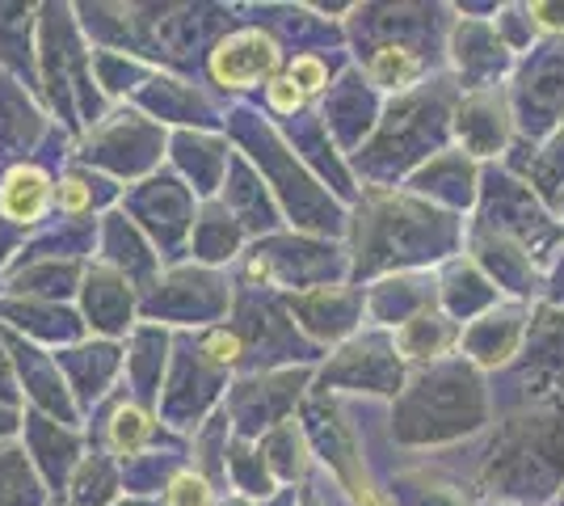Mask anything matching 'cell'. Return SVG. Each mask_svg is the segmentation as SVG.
Here are the masks:
<instances>
[{"label":"cell","instance_id":"obj_1","mask_svg":"<svg viewBox=\"0 0 564 506\" xmlns=\"http://www.w3.org/2000/svg\"><path fill=\"white\" fill-rule=\"evenodd\" d=\"M455 228L447 216L430 212V203L383 194L367 207V219L358 216V258L354 274H376L392 266H413L438 258V249L451 245Z\"/></svg>","mask_w":564,"mask_h":506},{"label":"cell","instance_id":"obj_2","mask_svg":"<svg viewBox=\"0 0 564 506\" xmlns=\"http://www.w3.org/2000/svg\"><path fill=\"white\" fill-rule=\"evenodd\" d=\"M480 392L464 367H425L417 372L397 401V439L400 443H443L476 427Z\"/></svg>","mask_w":564,"mask_h":506},{"label":"cell","instance_id":"obj_3","mask_svg":"<svg viewBox=\"0 0 564 506\" xmlns=\"http://www.w3.org/2000/svg\"><path fill=\"white\" fill-rule=\"evenodd\" d=\"M249 279L274 283V288H329V279L346 274L341 249L312 237H265L245 262Z\"/></svg>","mask_w":564,"mask_h":506},{"label":"cell","instance_id":"obj_4","mask_svg":"<svg viewBox=\"0 0 564 506\" xmlns=\"http://www.w3.org/2000/svg\"><path fill=\"white\" fill-rule=\"evenodd\" d=\"M156 291H148L140 304V313L148 321H177V325H215L228 313V288L224 279L207 270V266H177L165 279L152 283Z\"/></svg>","mask_w":564,"mask_h":506},{"label":"cell","instance_id":"obj_5","mask_svg":"<svg viewBox=\"0 0 564 506\" xmlns=\"http://www.w3.org/2000/svg\"><path fill=\"white\" fill-rule=\"evenodd\" d=\"M325 388H354V392H379L400 397L404 392V363H400L397 337L362 334L346 342L333 363H325Z\"/></svg>","mask_w":564,"mask_h":506},{"label":"cell","instance_id":"obj_6","mask_svg":"<svg viewBox=\"0 0 564 506\" xmlns=\"http://www.w3.org/2000/svg\"><path fill=\"white\" fill-rule=\"evenodd\" d=\"M189 191H194V186L169 177V173H156V177H148L143 186H135L122 203H127V212H131V224H135L140 233H152L156 245H161L165 254H173V249L194 233V219H198V207H194V194Z\"/></svg>","mask_w":564,"mask_h":506},{"label":"cell","instance_id":"obj_7","mask_svg":"<svg viewBox=\"0 0 564 506\" xmlns=\"http://www.w3.org/2000/svg\"><path fill=\"white\" fill-rule=\"evenodd\" d=\"M85 148H89L85 152L89 161H97V165L118 173V177H131V173H148L161 161L165 131L143 122L140 115H115L110 122H97Z\"/></svg>","mask_w":564,"mask_h":506},{"label":"cell","instance_id":"obj_8","mask_svg":"<svg viewBox=\"0 0 564 506\" xmlns=\"http://www.w3.org/2000/svg\"><path fill=\"white\" fill-rule=\"evenodd\" d=\"M307 372H270V376H249L232 388L228 410L236 422V439H253V434H270L274 427L286 422L291 401L300 397Z\"/></svg>","mask_w":564,"mask_h":506},{"label":"cell","instance_id":"obj_9","mask_svg":"<svg viewBox=\"0 0 564 506\" xmlns=\"http://www.w3.org/2000/svg\"><path fill=\"white\" fill-rule=\"evenodd\" d=\"M0 346L9 351V363L18 367L22 385L30 388L34 410L47 413V418H55V422H64V427H76V422H80V406H76V397H72L68 380L59 376V363H55V355L39 351L34 342L9 334V330H0Z\"/></svg>","mask_w":564,"mask_h":506},{"label":"cell","instance_id":"obj_10","mask_svg":"<svg viewBox=\"0 0 564 506\" xmlns=\"http://www.w3.org/2000/svg\"><path fill=\"white\" fill-rule=\"evenodd\" d=\"M177 372H173V380H169L165 397H161V413H165L173 427H198V418L207 413L215 397H219V385H224V367H215L207 355H203V346H198V337L194 342H182L177 346Z\"/></svg>","mask_w":564,"mask_h":506},{"label":"cell","instance_id":"obj_11","mask_svg":"<svg viewBox=\"0 0 564 506\" xmlns=\"http://www.w3.org/2000/svg\"><path fill=\"white\" fill-rule=\"evenodd\" d=\"M232 330L245 342V363H249V355H265V359H316V351L300 337L291 313H282L274 300L240 295Z\"/></svg>","mask_w":564,"mask_h":506},{"label":"cell","instance_id":"obj_12","mask_svg":"<svg viewBox=\"0 0 564 506\" xmlns=\"http://www.w3.org/2000/svg\"><path fill=\"white\" fill-rule=\"evenodd\" d=\"M274 68H279V47H274V39L261 34V30H232V34L219 39L212 51L215 85H224V89H232V94L270 85Z\"/></svg>","mask_w":564,"mask_h":506},{"label":"cell","instance_id":"obj_13","mask_svg":"<svg viewBox=\"0 0 564 506\" xmlns=\"http://www.w3.org/2000/svg\"><path fill=\"white\" fill-rule=\"evenodd\" d=\"M286 313L300 316V330L312 334L316 342H337V337L354 334L358 316L367 309L362 291L354 288H312V291H295L282 300Z\"/></svg>","mask_w":564,"mask_h":506},{"label":"cell","instance_id":"obj_14","mask_svg":"<svg viewBox=\"0 0 564 506\" xmlns=\"http://www.w3.org/2000/svg\"><path fill=\"white\" fill-rule=\"evenodd\" d=\"M80 300H85V325L106 337V342L135 325V291L110 266H89L85 270Z\"/></svg>","mask_w":564,"mask_h":506},{"label":"cell","instance_id":"obj_15","mask_svg":"<svg viewBox=\"0 0 564 506\" xmlns=\"http://www.w3.org/2000/svg\"><path fill=\"white\" fill-rule=\"evenodd\" d=\"M22 427H25V456L34 460V469L43 473V482H47L51 489H68L76 464L85 460L80 456L76 431L39 410H25Z\"/></svg>","mask_w":564,"mask_h":506},{"label":"cell","instance_id":"obj_16","mask_svg":"<svg viewBox=\"0 0 564 506\" xmlns=\"http://www.w3.org/2000/svg\"><path fill=\"white\" fill-rule=\"evenodd\" d=\"M55 363L68 372V388L80 406H97L106 397V388L115 385L118 363H122V351L115 342L97 337V342H80V346H68L64 355H55Z\"/></svg>","mask_w":564,"mask_h":506},{"label":"cell","instance_id":"obj_17","mask_svg":"<svg viewBox=\"0 0 564 506\" xmlns=\"http://www.w3.org/2000/svg\"><path fill=\"white\" fill-rule=\"evenodd\" d=\"M51 207V177L39 165H13L0 177V216L13 228H34L43 224Z\"/></svg>","mask_w":564,"mask_h":506},{"label":"cell","instance_id":"obj_18","mask_svg":"<svg viewBox=\"0 0 564 506\" xmlns=\"http://www.w3.org/2000/svg\"><path fill=\"white\" fill-rule=\"evenodd\" d=\"M224 207L232 212L240 228H253V233H270L279 224L274 198L261 191V182L253 177V169L245 165L240 152H232V165H228V177H224Z\"/></svg>","mask_w":564,"mask_h":506},{"label":"cell","instance_id":"obj_19","mask_svg":"<svg viewBox=\"0 0 564 506\" xmlns=\"http://www.w3.org/2000/svg\"><path fill=\"white\" fill-rule=\"evenodd\" d=\"M101 258L110 270H118L127 283H148V274H156V254L143 241V233L127 216H106L101 224Z\"/></svg>","mask_w":564,"mask_h":506},{"label":"cell","instance_id":"obj_20","mask_svg":"<svg viewBox=\"0 0 564 506\" xmlns=\"http://www.w3.org/2000/svg\"><path fill=\"white\" fill-rule=\"evenodd\" d=\"M0 316L13 321L22 334L30 337H47V342H76L85 321L76 313H68L64 304H51V300H0Z\"/></svg>","mask_w":564,"mask_h":506},{"label":"cell","instance_id":"obj_21","mask_svg":"<svg viewBox=\"0 0 564 506\" xmlns=\"http://www.w3.org/2000/svg\"><path fill=\"white\" fill-rule=\"evenodd\" d=\"M376 119V97L367 89V80H354L346 76L337 89L329 94L325 101V131H337V140L341 148H354L358 144V136H367V127Z\"/></svg>","mask_w":564,"mask_h":506},{"label":"cell","instance_id":"obj_22","mask_svg":"<svg viewBox=\"0 0 564 506\" xmlns=\"http://www.w3.org/2000/svg\"><path fill=\"white\" fill-rule=\"evenodd\" d=\"M173 152H177V165L186 169V177L194 182V194H215L228 177V165H232V152L219 140H207V136H177L173 140Z\"/></svg>","mask_w":564,"mask_h":506},{"label":"cell","instance_id":"obj_23","mask_svg":"<svg viewBox=\"0 0 564 506\" xmlns=\"http://www.w3.org/2000/svg\"><path fill=\"white\" fill-rule=\"evenodd\" d=\"M367 309L379 325H404V321H413L430 309V279H413V274L383 279L367 295Z\"/></svg>","mask_w":564,"mask_h":506},{"label":"cell","instance_id":"obj_24","mask_svg":"<svg viewBox=\"0 0 564 506\" xmlns=\"http://www.w3.org/2000/svg\"><path fill=\"white\" fill-rule=\"evenodd\" d=\"M169 351V334L161 325H140L135 337H131V359H127V372H131V385L140 392V401H156L161 406V372H165V355Z\"/></svg>","mask_w":564,"mask_h":506},{"label":"cell","instance_id":"obj_25","mask_svg":"<svg viewBox=\"0 0 564 506\" xmlns=\"http://www.w3.org/2000/svg\"><path fill=\"white\" fill-rule=\"evenodd\" d=\"M240 237L245 228L232 219V212L224 203H207L198 219H194V233H189V245H194V258L198 262H228L240 249Z\"/></svg>","mask_w":564,"mask_h":506},{"label":"cell","instance_id":"obj_26","mask_svg":"<svg viewBox=\"0 0 564 506\" xmlns=\"http://www.w3.org/2000/svg\"><path fill=\"white\" fill-rule=\"evenodd\" d=\"M39 127H43L39 110L25 101V94L13 85V80L0 76V148H4V157L30 152L34 136H39Z\"/></svg>","mask_w":564,"mask_h":506},{"label":"cell","instance_id":"obj_27","mask_svg":"<svg viewBox=\"0 0 564 506\" xmlns=\"http://www.w3.org/2000/svg\"><path fill=\"white\" fill-rule=\"evenodd\" d=\"M118 194V186L110 177H101L94 169H72L59 177V194H55V203H59V212L68 219H89L94 212H101L110 198Z\"/></svg>","mask_w":564,"mask_h":506},{"label":"cell","instance_id":"obj_28","mask_svg":"<svg viewBox=\"0 0 564 506\" xmlns=\"http://www.w3.org/2000/svg\"><path fill=\"white\" fill-rule=\"evenodd\" d=\"M47 489L39 482L34 460L25 456V448L4 443L0 448V506H43Z\"/></svg>","mask_w":564,"mask_h":506},{"label":"cell","instance_id":"obj_29","mask_svg":"<svg viewBox=\"0 0 564 506\" xmlns=\"http://www.w3.org/2000/svg\"><path fill=\"white\" fill-rule=\"evenodd\" d=\"M451 342H455L451 321L438 313H430V309H425L422 316H413V321H404L397 330L400 359H438Z\"/></svg>","mask_w":564,"mask_h":506},{"label":"cell","instance_id":"obj_30","mask_svg":"<svg viewBox=\"0 0 564 506\" xmlns=\"http://www.w3.org/2000/svg\"><path fill=\"white\" fill-rule=\"evenodd\" d=\"M122 489V477L115 473V464L106 452H94L76 464L68 482V503L72 506H106Z\"/></svg>","mask_w":564,"mask_h":506},{"label":"cell","instance_id":"obj_31","mask_svg":"<svg viewBox=\"0 0 564 506\" xmlns=\"http://www.w3.org/2000/svg\"><path fill=\"white\" fill-rule=\"evenodd\" d=\"M413 191L417 194H438V198H451V203H468L471 194V173L468 165L459 169V157H438L413 173Z\"/></svg>","mask_w":564,"mask_h":506},{"label":"cell","instance_id":"obj_32","mask_svg":"<svg viewBox=\"0 0 564 506\" xmlns=\"http://www.w3.org/2000/svg\"><path fill=\"white\" fill-rule=\"evenodd\" d=\"M85 274L76 270V262H43V266H30V270H18L13 274V291H22L30 300H51V304H59V295L72 291L80 283Z\"/></svg>","mask_w":564,"mask_h":506},{"label":"cell","instance_id":"obj_33","mask_svg":"<svg viewBox=\"0 0 564 506\" xmlns=\"http://www.w3.org/2000/svg\"><path fill=\"white\" fill-rule=\"evenodd\" d=\"M106 434H110V448H115L118 456L131 460L148 448V439L156 434V422H152V413L140 410V406H110Z\"/></svg>","mask_w":564,"mask_h":506},{"label":"cell","instance_id":"obj_34","mask_svg":"<svg viewBox=\"0 0 564 506\" xmlns=\"http://www.w3.org/2000/svg\"><path fill=\"white\" fill-rule=\"evenodd\" d=\"M0 60L13 64L18 76H30V9L22 4H0Z\"/></svg>","mask_w":564,"mask_h":506},{"label":"cell","instance_id":"obj_35","mask_svg":"<svg viewBox=\"0 0 564 506\" xmlns=\"http://www.w3.org/2000/svg\"><path fill=\"white\" fill-rule=\"evenodd\" d=\"M228 464H232V477H236V489H245V494H253V498H265V494H274V473H270V464L261 456L258 448H249V439H236L228 443Z\"/></svg>","mask_w":564,"mask_h":506},{"label":"cell","instance_id":"obj_36","mask_svg":"<svg viewBox=\"0 0 564 506\" xmlns=\"http://www.w3.org/2000/svg\"><path fill=\"white\" fill-rule=\"evenodd\" d=\"M212 494H207V482L194 477V473H182L177 482L169 485V506H207Z\"/></svg>","mask_w":564,"mask_h":506},{"label":"cell","instance_id":"obj_37","mask_svg":"<svg viewBox=\"0 0 564 506\" xmlns=\"http://www.w3.org/2000/svg\"><path fill=\"white\" fill-rule=\"evenodd\" d=\"M535 18H543V25H552V30H561L564 9H561V4H535Z\"/></svg>","mask_w":564,"mask_h":506},{"label":"cell","instance_id":"obj_38","mask_svg":"<svg viewBox=\"0 0 564 506\" xmlns=\"http://www.w3.org/2000/svg\"><path fill=\"white\" fill-rule=\"evenodd\" d=\"M118 506H152V503H118Z\"/></svg>","mask_w":564,"mask_h":506}]
</instances>
